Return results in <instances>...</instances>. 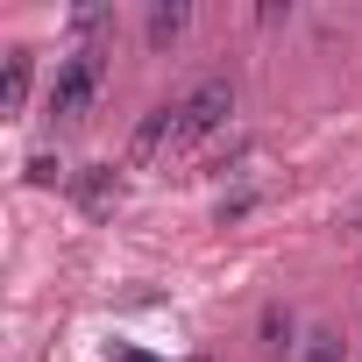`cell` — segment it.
Returning a JSON list of instances; mask_svg holds the SVG:
<instances>
[{
    "mask_svg": "<svg viewBox=\"0 0 362 362\" xmlns=\"http://www.w3.org/2000/svg\"><path fill=\"white\" fill-rule=\"evenodd\" d=\"M298 362H348V348H341V334H334V327H313V334H305V348H298Z\"/></svg>",
    "mask_w": 362,
    "mask_h": 362,
    "instance_id": "obj_8",
    "label": "cell"
},
{
    "mask_svg": "<svg viewBox=\"0 0 362 362\" xmlns=\"http://www.w3.org/2000/svg\"><path fill=\"white\" fill-rule=\"evenodd\" d=\"M29 78H36V57H29V50H8V78H0V114H22V107H29Z\"/></svg>",
    "mask_w": 362,
    "mask_h": 362,
    "instance_id": "obj_7",
    "label": "cell"
},
{
    "mask_svg": "<svg viewBox=\"0 0 362 362\" xmlns=\"http://www.w3.org/2000/svg\"><path fill=\"white\" fill-rule=\"evenodd\" d=\"M163 142H177V107H149L128 135V156H156Z\"/></svg>",
    "mask_w": 362,
    "mask_h": 362,
    "instance_id": "obj_5",
    "label": "cell"
},
{
    "mask_svg": "<svg viewBox=\"0 0 362 362\" xmlns=\"http://www.w3.org/2000/svg\"><path fill=\"white\" fill-rule=\"evenodd\" d=\"M228 114H235V86H228V78H199L185 100H177V142H206V135H221Z\"/></svg>",
    "mask_w": 362,
    "mask_h": 362,
    "instance_id": "obj_1",
    "label": "cell"
},
{
    "mask_svg": "<svg viewBox=\"0 0 362 362\" xmlns=\"http://www.w3.org/2000/svg\"><path fill=\"white\" fill-rule=\"evenodd\" d=\"M256 348H263V362H291V355L305 348L291 305H263V320H256Z\"/></svg>",
    "mask_w": 362,
    "mask_h": 362,
    "instance_id": "obj_3",
    "label": "cell"
},
{
    "mask_svg": "<svg viewBox=\"0 0 362 362\" xmlns=\"http://www.w3.org/2000/svg\"><path fill=\"white\" fill-rule=\"evenodd\" d=\"M185 29H192V8H185V0H156V8H149V22H142L149 50H170Z\"/></svg>",
    "mask_w": 362,
    "mask_h": 362,
    "instance_id": "obj_6",
    "label": "cell"
},
{
    "mask_svg": "<svg viewBox=\"0 0 362 362\" xmlns=\"http://www.w3.org/2000/svg\"><path fill=\"white\" fill-rule=\"evenodd\" d=\"M71 199H78L86 214H114V206H121V170H114V163H86V170L71 177Z\"/></svg>",
    "mask_w": 362,
    "mask_h": 362,
    "instance_id": "obj_4",
    "label": "cell"
},
{
    "mask_svg": "<svg viewBox=\"0 0 362 362\" xmlns=\"http://www.w3.org/2000/svg\"><path fill=\"white\" fill-rule=\"evenodd\" d=\"M100 78H107V57L100 50H71L64 64H57V78H50V114H86L93 107V93H100Z\"/></svg>",
    "mask_w": 362,
    "mask_h": 362,
    "instance_id": "obj_2",
    "label": "cell"
}]
</instances>
